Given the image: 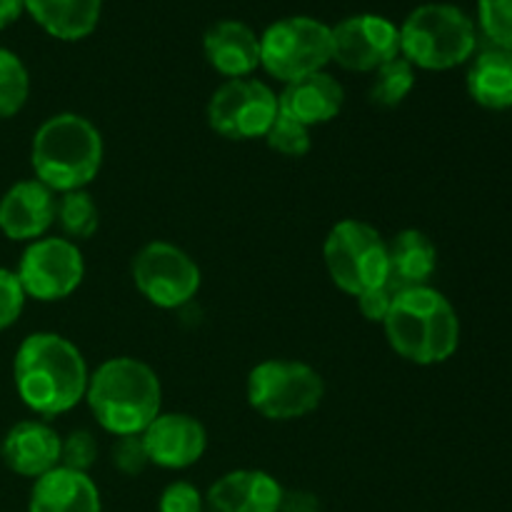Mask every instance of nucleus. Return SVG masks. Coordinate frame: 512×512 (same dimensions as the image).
<instances>
[{
  "mask_svg": "<svg viewBox=\"0 0 512 512\" xmlns=\"http://www.w3.org/2000/svg\"><path fill=\"white\" fill-rule=\"evenodd\" d=\"M390 283L405 288L428 285L438 268V248L433 240L418 228H405L388 243Z\"/></svg>",
  "mask_w": 512,
  "mask_h": 512,
  "instance_id": "412c9836",
  "label": "nucleus"
},
{
  "mask_svg": "<svg viewBox=\"0 0 512 512\" xmlns=\"http://www.w3.org/2000/svg\"><path fill=\"white\" fill-rule=\"evenodd\" d=\"M103 135L78 113L50 115L35 130L30 145V165L35 180L48 185L53 193L85 190L103 165Z\"/></svg>",
  "mask_w": 512,
  "mask_h": 512,
  "instance_id": "20e7f679",
  "label": "nucleus"
},
{
  "mask_svg": "<svg viewBox=\"0 0 512 512\" xmlns=\"http://www.w3.org/2000/svg\"><path fill=\"white\" fill-rule=\"evenodd\" d=\"M275 118L278 95L263 80H225L208 100V125L225 140L265 138Z\"/></svg>",
  "mask_w": 512,
  "mask_h": 512,
  "instance_id": "9d476101",
  "label": "nucleus"
},
{
  "mask_svg": "<svg viewBox=\"0 0 512 512\" xmlns=\"http://www.w3.org/2000/svg\"><path fill=\"white\" fill-rule=\"evenodd\" d=\"M133 283L155 308L175 310L198 295L200 268L178 245L153 240L135 253Z\"/></svg>",
  "mask_w": 512,
  "mask_h": 512,
  "instance_id": "1a4fd4ad",
  "label": "nucleus"
},
{
  "mask_svg": "<svg viewBox=\"0 0 512 512\" xmlns=\"http://www.w3.org/2000/svg\"><path fill=\"white\" fill-rule=\"evenodd\" d=\"M478 25L495 48L512 50V0H478Z\"/></svg>",
  "mask_w": 512,
  "mask_h": 512,
  "instance_id": "bb28decb",
  "label": "nucleus"
},
{
  "mask_svg": "<svg viewBox=\"0 0 512 512\" xmlns=\"http://www.w3.org/2000/svg\"><path fill=\"white\" fill-rule=\"evenodd\" d=\"M85 400L110 435H140L160 415L163 388L148 363L123 355L105 360L90 373Z\"/></svg>",
  "mask_w": 512,
  "mask_h": 512,
  "instance_id": "7ed1b4c3",
  "label": "nucleus"
},
{
  "mask_svg": "<svg viewBox=\"0 0 512 512\" xmlns=\"http://www.w3.org/2000/svg\"><path fill=\"white\" fill-rule=\"evenodd\" d=\"M415 88V68L398 55L390 63L380 65L375 70L373 85H370V100L380 108H395V105L403 103L410 95V90Z\"/></svg>",
  "mask_w": 512,
  "mask_h": 512,
  "instance_id": "b1692460",
  "label": "nucleus"
},
{
  "mask_svg": "<svg viewBox=\"0 0 512 512\" xmlns=\"http://www.w3.org/2000/svg\"><path fill=\"white\" fill-rule=\"evenodd\" d=\"M333 63L353 73H375L400 55V28L383 15L360 13L330 28Z\"/></svg>",
  "mask_w": 512,
  "mask_h": 512,
  "instance_id": "f8f14e48",
  "label": "nucleus"
},
{
  "mask_svg": "<svg viewBox=\"0 0 512 512\" xmlns=\"http://www.w3.org/2000/svg\"><path fill=\"white\" fill-rule=\"evenodd\" d=\"M25 0H0V30L13 25L23 15Z\"/></svg>",
  "mask_w": 512,
  "mask_h": 512,
  "instance_id": "72a5a7b5",
  "label": "nucleus"
},
{
  "mask_svg": "<svg viewBox=\"0 0 512 512\" xmlns=\"http://www.w3.org/2000/svg\"><path fill=\"white\" fill-rule=\"evenodd\" d=\"M63 438L40 420H23L5 433L0 455L15 475L38 480L60 465Z\"/></svg>",
  "mask_w": 512,
  "mask_h": 512,
  "instance_id": "dca6fc26",
  "label": "nucleus"
},
{
  "mask_svg": "<svg viewBox=\"0 0 512 512\" xmlns=\"http://www.w3.org/2000/svg\"><path fill=\"white\" fill-rule=\"evenodd\" d=\"M280 512H320V503L313 493H305V490H295V493L285 490Z\"/></svg>",
  "mask_w": 512,
  "mask_h": 512,
  "instance_id": "473e14b6",
  "label": "nucleus"
},
{
  "mask_svg": "<svg viewBox=\"0 0 512 512\" xmlns=\"http://www.w3.org/2000/svg\"><path fill=\"white\" fill-rule=\"evenodd\" d=\"M110 455H113V465L123 475H140L150 465L143 435H120V438H115Z\"/></svg>",
  "mask_w": 512,
  "mask_h": 512,
  "instance_id": "c85d7f7f",
  "label": "nucleus"
},
{
  "mask_svg": "<svg viewBox=\"0 0 512 512\" xmlns=\"http://www.w3.org/2000/svg\"><path fill=\"white\" fill-rule=\"evenodd\" d=\"M400 28V55L413 68L453 70L478 48L473 18L453 3H425Z\"/></svg>",
  "mask_w": 512,
  "mask_h": 512,
  "instance_id": "39448f33",
  "label": "nucleus"
},
{
  "mask_svg": "<svg viewBox=\"0 0 512 512\" xmlns=\"http://www.w3.org/2000/svg\"><path fill=\"white\" fill-rule=\"evenodd\" d=\"M283 485L265 470H233L205 493V512H280Z\"/></svg>",
  "mask_w": 512,
  "mask_h": 512,
  "instance_id": "2eb2a0df",
  "label": "nucleus"
},
{
  "mask_svg": "<svg viewBox=\"0 0 512 512\" xmlns=\"http://www.w3.org/2000/svg\"><path fill=\"white\" fill-rule=\"evenodd\" d=\"M383 328L390 348L415 365L445 363L460 345L458 313L453 303L430 285L400 290Z\"/></svg>",
  "mask_w": 512,
  "mask_h": 512,
  "instance_id": "f03ea898",
  "label": "nucleus"
},
{
  "mask_svg": "<svg viewBox=\"0 0 512 512\" xmlns=\"http://www.w3.org/2000/svg\"><path fill=\"white\" fill-rule=\"evenodd\" d=\"M15 390L33 413L55 418L85 400L88 365L83 353L58 333H33L20 343L13 363Z\"/></svg>",
  "mask_w": 512,
  "mask_h": 512,
  "instance_id": "f257e3e1",
  "label": "nucleus"
},
{
  "mask_svg": "<svg viewBox=\"0 0 512 512\" xmlns=\"http://www.w3.org/2000/svg\"><path fill=\"white\" fill-rule=\"evenodd\" d=\"M28 512H103L95 480L58 465L33 483Z\"/></svg>",
  "mask_w": 512,
  "mask_h": 512,
  "instance_id": "6ab92c4d",
  "label": "nucleus"
},
{
  "mask_svg": "<svg viewBox=\"0 0 512 512\" xmlns=\"http://www.w3.org/2000/svg\"><path fill=\"white\" fill-rule=\"evenodd\" d=\"M55 223L65 233L68 240H88L95 235L100 223L98 205H95L93 195L88 190H70L58 198L55 205Z\"/></svg>",
  "mask_w": 512,
  "mask_h": 512,
  "instance_id": "5701e85b",
  "label": "nucleus"
},
{
  "mask_svg": "<svg viewBox=\"0 0 512 512\" xmlns=\"http://www.w3.org/2000/svg\"><path fill=\"white\" fill-rule=\"evenodd\" d=\"M345 103V90L330 73H320L288 83L278 95V110L298 120L305 128L330 123L340 115Z\"/></svg>",
  "mask_w": 512,
  "mask_h": 512,
  "instance_id": "a211bd4d",
  "label": "nucleus"
},
{
  "mask_svg": "<svg viewBox=\"0 0 512 512\" xmlns=\"http://www.w3.org/2000/svg\"><path fill=\"white\" fill-rule=\"evenodd\" d=\"M468 95L485 110L512 108V50L488 48L468 68Z\"/></svg>",
  "mask_w": 512,
  "mask_h": 512,
  "instance_id": "4be33fe9",
  "label": "nucleus"
},
{
  "mask_svg": "<svg viewBox=\"0 0 512 512\" xmlns=\"http://www.w3.org/2000/svg\"><path fill=\"white\" fill-rule=\"evenodd\" d=\"M333 63L330 25L308 15H290L275 20L260 35V65L280 83L320 73Z\"/></svg>",
  "mask_w": 512,
  "mask_h": 512,
  "instance_id": "0eeeda50",
  "label": "nucleus"
},
{
  "mask_svg": "<svg viewBox=\"0 0 512 512\" xmlns=\"http://www.w3.org/2000/svg\"><path fill=\"white\" fill-rule=\"evenodd\" d=\"M323 258L330 280L353 298L380 288L390 278L388 243L365 220L345 218L335 223L325 238Z\"/></svg>",
  "mask_w": 512,
  "mask_h": 512,
  "instance_id": "423d86ee",
  "label": "nucleus"
},
{
  "mask_svg": "<svg viewBox=\"0 0 512 512\" xmlns=\"http://www.w3.org/2000/svg\"><path fill=\"white\" fill-rule=\"evenodd\" d=\"M25 305L23 285L18 275L8 268H0V333L8 330L20 318Z\"/></svg>",
  "mask_w": 512,
  "mask_h": 512,
  "instance_id": "7c9ffc66",
  "label": "nucleus"
},
{
  "mask_svg": "<svg viewBox=\"0 0 512 512\" xmlns=\"http://www.w3.org/2000/svg\"><path fill=\"white\" fill-rule=\"evenodd\" d=\"M203 53L210 68L228 80L250 78L260 68V35L243 20H220L205 33Z\"/></svg>",
  "mask_w": 512,
  "mask_h": 512,
  "instance_id": "f3484780",
  "label": "nucleus"
},
{
  "mask_svg": "<svg viewBox=\"0 0 512 512\" xmlns=\"http://www.w3.org/2000/svg\"><path fill=\"white\" fill-rule=\"evenodd\" d=\"M325 383L315 368L300 360H263L248 375V403L268 420H298L318 410Z\"/></svg>",
  "mask_w": 512,
  "mask_h": 512,
  "instance_id": "6e6552de",
  "label": "nucleus"
},
{
  "mask_svg": "<svg viewBox=\"0 0 512 512\" xmlns=\"http://www.w3.org/2000/svg\"><path fill=\"white\" fill-rule=\"evenodd\" d=\"M265 143H268L270 150L285 155V158H303V155H308L313 140H310V128H305L303 123L288 118L278 110V118L273 120L270 130L265 133Z\"/></svg>",
  "mask_w": 512,
  "mask_h": 512,
  "instance_id": "a878e982",
  "label": "nucleus"
},
{
  "mask_svg": "<svg viewBox=\"0 0 512 512\" xmlns=\"http://www.w3.org/2000/svg\"><path fill=\"white\" fill-rule=\"evenodd\" d=\"M30 95V75L13 50L0 48V120L23 110Z\"/></svg>",
  "mask_w": 512,
  "mask_h": 512,
  "instance_id": "393cba45",
  "label": "nucleus"
},
{
  "mask_svg": "<svg viewBox=\"0 0 512 512\" xmlns=\"http://www.w3.org/2000/svg\"><path fill=\"white\" fill-rule=\"evenodd\" d=\"M25 298L55 303L80 288L85 278V260L78 245L68 238H38L20 255L18 270Z\"/></svg>",
  "mask_w": 512,
  "mask_h": 512,
  "instance_id": "9b49d317",
  "label": "nucleus"
},
{
  "mask_svg": "<svg viewBox=\"0 0 512 512\" xmlns=\"http://www.w3.org/2000/svg\"><path fill=\"white\" fill-rule=\"evenodd\" d=\"M398 293H400L398 285H393L388 280V283L380 285V288H373L368 290V293L358 295V308L360 313H363V318L370 320V323H383Z\"/></svg>",
  "mask_w": 512,
  "mask_h": 512,
  "instance_id": "2f4dec72",
  "label": "nucleus"
},
{
  "mask_svg": "<svg viewBox=\"0 0 512 512\" xmlns=\"http://www.w3.org/2000/svg\"><path fill=\"white\" fill-rule=\"evenodd\" d=\"M55 205L58 198L40 180H20L10 185L0 198V233L15 243L45 238L55 223Z\"/></svg>",
  "mask_w": 512,
  "mask_h": 512,
  "instance_id": "4468645a",
  "label": "nucleus"
},
{
  "mask_svg": "<svg viewBox=\"0 0 512 512\" xmlns=\"http://www.w3.org/2000/svg\"><path fill=\"white\" fill-rule=\"evenodd\" d=\"M158 512H205V495L193 483L175 480L160 493Z\"/></svg>",
  "mask_w": 512,
  "mask_h": 512,
  "instance_id": "c756f323",
  "label": "nucleus"
},
{
  "mask_svg": "<svg viewBox=\"0 0 512 512\" xmlns=\"http://www.w3.org/2000/svg\"><path fill=\"white\" fill-rule=\"evenodd\" d=\"M30 18L58 40H83L98 28L103 0H25Z\"/></svg>",
  "mask_w": 512,
  "mask_h": 512,
  "instance_id": "aec40b11",
  "label": "nucleus"
},
{
  "mask_svg": "<svg viewBox=\"0 0 512 512\" xmlns=\"http://www.w3.org/2000/svg\"><path fill=\"white\" fill-rule=\"evenodd\" d=\"M140 435L150 463L165 470L190 468L208 448L203 423L185 413H160Z\"/></svg>",
  "mask_w": 512,
  "mask_h": 512,
  "instance_id": "ddd939ff",
  "label": "nucleus"
},
{
  "mask_svg": "<svg viewBox=\"0 0 512 512\" xmlns=\"http://www.w3.org/2000/svg\"><path fill=\"white\" fill-rule=\"evenodd\" d=\"M98 460V443L88 430H73L60 445V465L78 473H88Z\"/></svg>",
  "mask_w": 512,
  "mask_h": 512,
  "instance_id": "cd10ccee",
  "label": "nucleus"
}]
</instances>
